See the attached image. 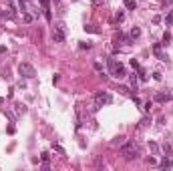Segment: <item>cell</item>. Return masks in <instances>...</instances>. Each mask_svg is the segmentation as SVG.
I'll list each match as a JSON object with an SVG mask.
<instances>
[{
    "instance_id": "1",
    "label": "cell",
    "mask_w": 173,
    "mask_h": 171,
    "mask_svg": "<svg viewBox=\"0 0 173 171\" xmlns=\"http://www.w3.org/2000/svg\"><path fill=\"white\" fill-rule=\"evenodd\" d=\"M107 65H109V73H111L115 79H123V77H127L125 67H123L117 58H107Z\"/></svg>"
},
{
    "instance_id": "2",
    "label": "cell",
    "mask_w": 173,
    "mask_h": 171,
    "mask_svg": "<svg viewBox=\"0 0 173 171\" xmlns=\"http://www.w3.org/2000/svg\"><path fill=\"white\" fill-rule=\"evenodd\" d=\"M18 75L24 77V79H34L36 77V69L30 62H20L18 65Z\"/></svg>"
},
{
    "instance_id": "3",
    "label": "cell",
    "mask_w": 173,
    "mask_h": 171,
    "mask_svg": "<svg viewBox=\"0 0 173 171\" xmlns=\"http://www.w3.org/2000/svg\"><path fill=\"white\" fill-rule=\"evenodd\" d=\"M93 101H95V107L99 109V107H103V105L113 103V95H109V93H105V91H99V93H95Z\"/></svg>"
},
{
    "instance_id": "4",
    "label": "cell",
    "mask_w": 173,
    "mask_h": 171,
    "mask_svg": "<svg viewBox=\"0 0 173 171\" xmlns=\"http://www.w3.org/2000/svg\"><path fill=\"white\" fill-rule=\"evenodd\" d=\"M119 153H121V155H123V159H127V161L135 159V157L139 155L137 147H135L133 143H123V147H121V151H119Z\"/></svg>"
},
{
    "instance_id": "5",
    "label": "cell",
    "mask_w": 173,
    "mask_h": 171,
    "mask_svg": "<svg viewBox=\"0 0 173 171\" xmlns=\"http://www.w3.org/2000/svg\"><path fill=\"white\" fill-rule=\"evenodd\" d=\"M67 26H65V22H56V26H54V30H52V41L54 43H65V38H67Z\"/></svg>"
},
{
    "instance_id": "6",
    "label": "cell",
    "mask_w": 173,
    "mask_h": 171,
    "mask_svg": "<svg viewBox=\"0 0 173 171\" xmlns=\"http://www.w3.org/2000/svg\"><path fill=\"white\" fill-rule=\"evenodd\" d=\"M161 46H163L161 43H159V44H153V54H155V56H157L159 60H163V62H167L169 58H167V54L163 52V48H161Z\"/></svg>"
},
{
    "instance_id": "7",
    "label": "cell",
    "mask_w": 173,
    "mask_h": 171,
    "mask_svg": "<svg viewBox=\"0 0 173 171\" xmlns=\"http://www.w3.org/2000/svg\"><path fill=\"white\" fill-rule=\"evenodd\" d=\"M155 101H157V103H167V101H173V93H157V95H155Z\"/></svg>"
},
{
    "instance_id": "8",
    "label": "cell",
    "mask_w": 173,
    "mask_h": 171,
    "mask_svg": "<svg viewBox=\"0 0 173 171\" xmlns=\"http://www.w3.org/2000/svg\"><path fill=\"white\" fill-rule=\"evenodd\" d=\"M159 167H161V169H171V167H173V161L169 159V157H167V155H165V157L161 159V163H159Z\"/></svg>"
},
{
    "instance_id": "9",
    "label": "cell",
    "mask_w": 173,
    "mask_h": 171,
    "mask_svg": "<svg viewBox=\"0 0 173 171\" xmlns=\"http://www.w3.org/2000/svg\"><path fill=\"white\" fill-rule=\"evenodd\" d=\"M131 38H133V41H135V38H139V36H141V28H139V26H133V28H131V34H129Z\"/></svg>"
},
{
    "instance_id": "10",
    "label": "cell",
    "mask_w": 173,
    "mask_h": 171,
    "mask_svg": "<svg viewBox=\"0 0 173 171\" xmlns=\"http://www.w3.org/2000/svg\"><path fill=\"white\" fill-rule=\"evenodd\" d=\"M161 149L165 151V155H173V147H171V143H167V141H165V143L161 145Z\"/></svg>"
},
{
    "instance_id": "11",
    "label": "cell",
    "mask_w": 173,
    "mask_h": 171,
    "mask_svg": "<svg viewBox=\"0 0 173 171\" xmlns=\"http://www.w3.org/2000/svg\"><path fill=\"white\" fill-rule=\"evenodd\" d=\"M137 71H139V81H143V83H145V81L149 79V77H147V71H145V69H141V67H139Z\"/></svg>"
},
{
    "instance_id": "12",
    "label": "cell",
    "mask_w": 173,
    "mask_h": 171,
    "mask_svg": "<svg viewBox=\"0 0 173 171\" xmlns=\"http://www.w3.org/2000/svg\"><path fill=\"white\" fill-rule=\"evenodd\" d=\"M14 107H16V113H18V115H24V113H26V105H22V103H16Z\"/></svg>"
},
{
    "instance_id": "13",
    "label": "cell",
    "mask_w": 173,
    "mask_h": 171,
    "mask_svg": "<svg viewBox=\"0 0 173 171\" xmlns=\"http://www.w3.org/2000/svg\"><path fill=\"white\" fill-rule=\"evenodd\" d=\"M85 30H86V32H93V34H99V28H97L95 24H86Z\"/></svg>"
},
{
    "instance_id": "14",
    "label": "cell",
    "mask_w": 173,
    "mask_h": 171,
    "mask_svg": "<svg viewBox=\"0 0 173 171\" xmlns=\"http://www.w3.org/2000/svg\"><path fill=\"white\" fill-rule=\"evenodd\" d=\"M125 8L135 10V8H137V2H135V0H125Z\"/></svg>"
},
{
    "instance_id": "15",
    "label": "cell",
    "mask_w": 173,
    "mask_h": 171,
    "mask_svg": "<svg viewBox=\"0 0 173 171\" xmlns=\"http://www.w3.org/2000/svg\"><path fill=\"white\" fill-rule=\"evenodd\" d=\"M48 157H50V155H48V153H46V151H43V153H41V159H43V161H44V165H43L44 169H46V167H48Z\"/></svg>"
},
{
    "instance_id": "16",
    "label": "cell",
    "mask_w": 173,
    "mask_h": 171,
    "mask_svg": "<svg viewBox=\"0 0 173 171\" xmlns=\"http://www.w3.org/2000/svg\"><path fill=\"white\" fill-rule=\"evenodd\" d=\"M171 38H173L171 34H169V32H165V34H163V43H161V44H163V46H167V44L171 43Z\"/></svg>"
},
{
    "instance_id": "17",
    "label": "cell",
    "mask_w": 173,
    "mask_h": 171,
    "mask_svg": "<svg viewBox=\"0 0 173 171\" xmlns=\"http://www.w3.org/2000/svg\"><path fill=\"white\" fill-rule=\"evenodd\" d=\"M149 149H151V153H153V155H157V153H159V145H157V143H149Z\"/></svg>"
},
{
    "instance_id": "18",
    "label": "cell",
    "mask_w": 173,
    "mask_h": 171,
    "mask_svg": "<svg viewBox=\"0 0 173 171\" xmlns=\"http://www.w3.org/2000/svg\"><path fill=\"white\" fill-rule=\"evenodd\" d=\"M151 107H153V101H147V103H143V111H145V113H149V111H151Z\"/></svg>"
},
{
    "instance_id": "19",
    "label": "cell",
    "mask_w": 173,
    "mask_h": 171,
    "mask_svg": "<svg viewBox=\"0 0 173 171\" xmlns=\"http://www.w3.org/2000/svg\"><path fill=\"white\" fill-rule=\"evenodd\" d=\"M123 18H125V12H123V10H119V12H117V16H115V20H117V22H121Z\"/></svg>"
},
{
    "instance_id": "20",
    "label": "cell",
    "mask_w": 173,
    "mask_h": 171,
    "mask_svg": "<svg viewBox=\"0 0 173 171\" xmlns=\"http://www.w3.org/2000/svg\"><path fill=\"white\" fill-rule=\"evenodd\" d=\"M22 18H24V22H32V14H28V12H22Z\"/></svg>"
},
{
    "instance_id": "21",
    "label": "cell",
    "mask_w": 173,
    "mask_h": 171,
    "mask_svg": "<svg viewBox=\"0 0 173 171\" xmlns=\"http://www.w3.org/2000/svg\"><path fill=\"white\" fill-rule=\"evenodd\" d=\"M165 24H173V12H171V14H167V16H165Z\"/></svg>"
},
{
    "instance_id": "22",
    "label": "cell",
    "mask_w": 173,
    "mask_h": 171,
    "mask_svg": "<svg viewBox=\"0 0 173 171\" xmlns=\"http://www.w3.org/2000/svg\"><path fill=\"white\" fill-rule=\"evenodd\" d=\"M153 79H155V81H161L163 77H161V73H159V71H155V73H153Z\"/></svg>"
},
{
    "instance_id": "23",
    "label": "cell",
    "mask_w": 173,
    "mask_h": 171,
    "mask_svg": "<svg viewBox=\"0 0 173 171\" xmlns=\"http://www.w3.org/2000/svg\"><path fill=\"white\" fill-rule=\"evenodd\" d=\"M147 163H149V165H157V159H155V157H147Z\"/></svg>"
},
{
    "instance_id": "24",
    "label": "cell",
    "mask_w": 173,
    "mask_h": 171,
    "mask_svg": "<svg viewBox=\"0 0 173 171\" xmlns=\"http://www.w3.org/2000/svg\"><path fill=\"white\" fill-rule=\"evenodd\" d=\"M79 46H81V48H86V50H89V48H91L93 44H91V43H81V44H79Z\"/></svg>"
},
{
    "instance_id": "25",
    "label": "cell",
    "mask_w": 173,
    "mask_h": 171,
    "mask_svg": "<svg viewBox=\"0 0 173 171\" xmlns=\"http://www.w3.org/2000/svg\"><path fill=\"white\" fill-rule=\"evenodd\" d=\"M131 67H133V69H139V62H137L135 58H131Z\"/></svg>"
},
{
    "instance_id": "26",
    "label": "cell",
    "mask_w": 173,
    "mask_h": 171,
    "mask_svg": "<svg viewBox=\"0 0 173 171\" xmlns=\"http://www.w3.org/2000/svg\"><path fill=\"white\" fill-rule=\"evenodd\" d=\"M91 4H93V6H101V4H103V0H91Z\"/></svg>"
},
{
    "instance_id": "27",
    "label": "cell",
    "mask_w": 173,
    "mask_h": 171,
    "mask_svg": "<svg viewBox=\"0 0 173 171\" xmlns=\"http://www.w3.org/2000/svg\"><path fill=\"white\" fill-rule=\"evenodd\" d=\"M169 4H173V0H165V2H163V8H167Z\"/></svg>"
},
{
    "instance_id": "28",
    "label": "cell",
    "mask_w": 173,
    "mask_h": 171,
    "mask_svg": "<svg viewBox=\"0 0 173 171\" xmlns=\"http://www.w3.org/2000/svg\"><path fill=\"white\" fill-rule=\"evenodd\" d=\"M0 105H4V99H2V97H0Z\"/></svg>"
}]
</instances>
